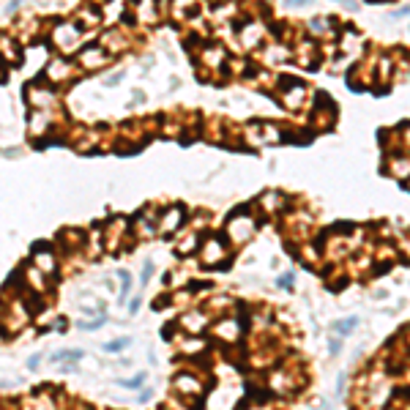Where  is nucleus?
<instances>
[{
    "label": "nucleus",
    "instance_id": "5",
    "mask_svg": "<svg viewBox=\"0 0 410 410\" xmlns=\"http://www.w3.org/2000/svg\"><path fill=\"white\" fill-rule=\"evenodd\" d=\"M181 211H173V214H167V219H164V224H161V230H173V227H178L181 224Z\"/></svg>",
    "mask_w": 410,
    "mask_h": 410
},
{
    "label": "nucleus",
    "instance_id": "6",
    "mask_svg": "<svg viewBox=\"0 0 410 410\" xmlns=\"http://www.w3.org/2000/svg\"><path fill=\"white\" fill-rule=\"evenodd\" d=\"M132 345V339H118V342H112V345H107V350L110 353H120V350H126Z\"/></svg>",
    "mask_w": 410,
    "mask_h": 410
},
{
    "label": "nucleus",
    "instance_id": "4",
    "mask_svg": "<svg viewBox=\"0 0 410 410\" xmlns=\"http://www.w3.org/2000/svg\"><path fill=\"white\" fill-rule=\"evenodd\" d=\"M36 265H39L44 273H52V271H55V260H52V254H49V252H39V254H36Z\"/></svg>",
    "mask_w": 410,
    "mask_h": 410
},
{
    "label": "nucleus",
    "instance_id": "1",
    "mask_svg": "<svg viewBox=\"0 0 410 410\" xmlns=\"http://www.w3.org/2000/svg\"><path fill=\"white\" fill-rule=\"evenodd\" d=\"M55 41L60 44L63 49H71L77 41H79V30H77L74 25H60V28L55 30Z\"/></svg>",
    "mask_w": 410,
    "mask_h": 410
},
{
    "label": "nucleus",
    "instance_id": "8",
    "mask_svg": "<svg viewBox=\"0 0 410 410\" xmlns=\"http://www.w3.org/2000/svg\"><path fill=\"white\" fill-rule=\"evenodd\" d=\"M120 82V74H112V77H107V85H118Z\"/></svg>",
    "mask_w": 410,
    "mask_h": 410
},
{
    "label": "nucleus",
    "instance_id": "7",
    "mask_svg": "<svg viewBox=\"0 0 410 410\" xmlns=\"http://www.w3.org/2000/svg\"><path fill=\"white\" fill-rule=\"evenodd\" d=\"M183 326H189V328H202V317H195V314H189Z\"/></svg>",
    "mask_w": 410,
    "mask_h": 410
},
{
    "label": "nucleus",
    "instance_id": "2",
    "mask_svg": "<svg viewBox=\"0 0 410 410\" xmlns=\"http://www.w3.org/2000/svg\"><path fill=\"white\" fill-rule=\"evenodd\" d=\"M107 60V52L101 47H91L82 52V66H88V69H96V66H101V63Z\"/></svg>",
    "mask_w": 410,
    "mask_h": 410
},
{
    "label": "nucleus",
    "instance_id": "3",
    "mask_svg": "<svg viewBox=\"0 0 410 410\" xmlns=\"http://www.w3.org/2000/svg\"><path fill=\"white\" fill-rule=\"evenodd\" d=\"M63 74H69V63L66 60H52V66L47 69V79H60Z\"/></svg>",
    "mask_w": 410,
    "mask_h": 410
}]
</instances>
